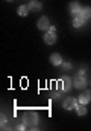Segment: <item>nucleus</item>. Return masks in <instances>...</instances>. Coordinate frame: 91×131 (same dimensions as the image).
<instances>
[{"label": "nucleus", "mask_w": 91, "mask_h": 131, "mask_svg": "<svg viewBox=\"0 0 91 131\" xmlns=\"http://www.w3.org/2000/svg\"><path fill=\"white\" fill-rule=\"evenodd\" d=\"M73 85H74L76 89H84V87L87 85V79H85V76H84V75H77V76H74V79H73Z\"/></svg>", "instance_id": "obj_3"}, {"label": "nucleus", "mask_w": 91, "mask_h": 131, "mask_svg": "<svg viewBox=\"0 0 91 131\" xmlns=\"http://www.w3.org/2000/svg\"><path fill=\"white\" fill-rule=\"evenodd\" d=\"M8 2H12V0H8Z\"/></svg>", "instance_id": "obj_19"}, {"label": "nucleus", "mask_w": 91, "mask_h": 131, "mask_svg": "<svg viewBox=\"0 0 91 131\" xmlns=\"http://www.w3.org/2000/svg\"><path fill=\"white\" fill-rule=\"evenodd\" d=\"M59 85H61V90H64V92H68V90L73 87V81H71L68 76H64V78L59 81Z\"/></svg>", "instance_id": "obj_4"}, {"label": "nucleus", "mask_w": 91, "mask_h": 131, "mask_svg": "<svg viewBox=\"0 0 91 131\" xmlns=\"http://www.w3.org/2000/svg\"><path fill=\"white\" fill-rule=\"evenodd\" d=\"M5 125H6V116H3V114H2V128H3Z\"/></svg>", "instance_id": "obj_17"}, {"label": "nucleus", "mask_w": 91, "mask_h": 131, "mask_svg": "<svg viewBox=\"0 0 91 131\" xmlns=\"http://www.w3.org/2000/svg\"><path fill=\"white\" fill-rule=\"evenodd\" d=\"M21 122L24 124V127L28 130H35L40 124V116L35 111H26L21 117Z\"/></svg>", "instance_id": "obj_1"}, {"label": "nucleus", "mask_w": 91, "mask_h": 131, "mask_svg": "<svg viewBox=\"0 0 91 131\" xmlns=\"http://www.w3.org/2000/svg\"><path fill=\"white\" fill-rule=\"evenodd\" d=\"M62 69H65V70H70V69H71V64H70V63H62Z\"/></svg>", "instance_id": "obj_16"}, {"label": "nucleus", "mask_w": 91, "mask_h": 131, "mask_svg": "<svg viewBox=\"0 0 91 131\" xmlns=\"http://www.w3.org/2000/svg\"><path fill=\"white\" fill-rule=\"evenodd\" d=\"M44 43H46V44H55V43H56V35L47 32L44 35Z\"/></svg>", "instance_id": "obj_8"}, {"label": "nucleus", "mask_w": 91, "mask_h": 131, "mask_svg": "<svg viewBox=\"0 0 91 131\" xmlns=\"http://www.w3.org/2000/svg\"><path fill=\"white\" fill-rule=\"evenodd\" d=\"M77 104H79V101H77V99H74V98H67L65 101H64L62 107H64V110H76Z\"/></svg>", "instance_id": "obj_2"}, {"label": "nucleus", "mask_w": 91, "mask_h": 131, "mask_svg": "<svg viewBox=\"0 0 91 131\" xmlns=\"http://www.w3.org/2000/svg\"><path fill=\"white\" fill-rule=\"evenodd\" d=\"M81 5L77 3V2H71L70 3V12H71V15L73 17H79V14H81Z\"/></svg>", "instance_id": "obj_6"}, {"label": "nucleus", "mask_w": 91, "mask_h": 131, "mask_svg": "<svg viewBox=\"0 0 91 131\" xmlns=\"http://www.w3.org/2000/svg\"><path fill=\"white\" fill-rule=\"evenodd\" d=\"M82 18H85V20H88V18H91V8H84V9H81V14H79Z\"/></svg>", "instance_id": "obj_10"}, {"label": "nucleus", "mask_w": 91, "mask_h": 131, "mask_svg": "<svg viewBox=\"0 0 91 131\" xmlns=\"http://www.w3.org/2000/svg\"><path fill=\"white\" fill-rule=\"evenodd\" d=\"M77 101H79V104H88L91 101V92H84V93H81L79 95V98H77Z\"/></svg>", "instance_id": "obj_7"}, {"label": "nucleus", "mask_w": 91, "mask_h": 131, "mask_svg": "<svg viewBox=\"0 0 91 131\" xmlns=\"http://www.w3.org/2000/svg\"><path fill=\"white\" fill-rule=\"evenodd\" d=\"M28 6H29L30 11H40V9H41V3H40V2H35V0H32Z\"/></svg>", "instance_id": "obj_13"}, {"label": "nucleus", "mask_w": 91, "mask_h": 131, "mask_svg": "<svg viewBox=\"0 0 91 131\" xmlns=\"http://www.w3.org/2000/svg\"><path fill=\"white\" fill-rule=\"evenodd\" d=\"M29 6H26V5H21L20 8H18V14L21 15V17H24V15H28L29 14Z\"/></svg>", "instance_id": "obj_14"}, {"label": "nucleus", "mask_w": 91, "mask_h": 131, "mask_svg": "<svg viewBox=\"0 0 91 131\" xmlns=\"http://www.w3.org/2000/svg\"><path fill=\"white\" fill-rule=\"evenodd\" d=\"M76 113H77L79 116H85V114H87V107H85V104H77Z\"/></svg>", "instance_id": "obj_11"}, {"label": "nucleus", "mask_w": 91, "mask_h": 131, "mask_svg": "<svg viewBox=\"0 0 91 131\" xmlns=\"http://www.w3.org/2000/svg\"><path fill=\"white\" fill-rule=\"evenodd\" d=\"M62 92H64V90H59V92H55V93H52V99H58L61 95H62Z\"/></svg>", "instance_id": "obj_15"}, {"label": "nucleus", "mask_w": 91, "mask_h": 131, "mask_svg": "<svg viewBox=\"0 0 91 131\" xmlns=\"http://www.w3.org/2000/svg\"><path fill=\"white\" fill-rule=\"evenodd\" d=\"M38 29L40 31H49V28H50V21H49V18L47 17H41L40 20H38Z\"/></svg>", "instance_id": "obj_5"}, {"label": "nucleus", "mask_w": 91, "mask_h": 131, "mask_svg": "<svg viewBox=\"0 0 91 131\" xmlns=\"http://www.w3.org/2000/svg\"><path fill=\"white\" fill-rule=\"evenodd\" d=\"M49 32H50V34H55V32H56L55 26H50V28H49Z\"/></svg>", "instance_id": "obj_18"}, {"label": "nucleus", "mask_w": 91, "mask_h": 131, "mask_svg": "<svg viewBox=\"0 0 91 131\" xmlns=\"http://www.w3.org/2000/svg\"><path fill=\"white\" fill-rule=\"evenodd\" d=\"M50 61H52L53 66H61L62 64V58H61L59 53H52V55H50Z\"/></svg>", "instance_id": "obj_9"}, {"label": "nucleus", "mask_w": 91, "mask_h": 131, "mask_svg": "<svg viewBox=\"0 0 91 131\" xmlns=\"http://www.w3.org/2000/svg\"><path fill=\"white\" fill-rule=\"evenodd\" d=\"M84 23H85V18H82L81 15H79V17H74V18H73V26H74V28H81V26H82Z\"/></svg>", "instance_id": "obj_12"}]
</instances>
